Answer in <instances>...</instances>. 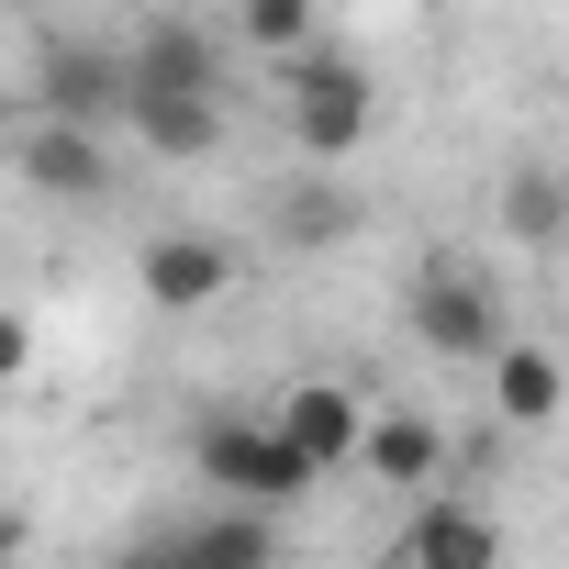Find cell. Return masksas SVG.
Returning a JSON list of instances; mask_svg holds the SVG:
<instances>
[{"label": "cell", "instance_id": "cell-18", "mask_svg": "<svg viewBox=\"0 0 569 569\" xmlns=\"http://www.w3.org/2000/svg\"><path fill=\"white\" fill-rule=\"evenodd\" d=\"M23 558V513H0V569H12Z\"/></svg>", "mask_w": 569, "mask_h": 569}, {"label": "cell", "instance_id": "cell-4", "mask_svg": "<svg viewBox=\"0 0 569 569\" xmlns=\"http://www.w3.org/2000/svg\"><path fill=\"white\" fill-rule=\"evenodd\" d=\"M34 101H46V123H68V134H101V123H123V101H134V68H123V46L46 34V57H34Z\"/></svg>", "mask_w": 569, "mask_h": 569}, {"label": "cell", "instance_id": "cell-9", "mask_svg": "<svg viewBox=\"0 0 569 569\" xmlns=\"http://www.w3.org/2000/svg\"><path fill=\"white\" fill-rule=\"evenodd\" d=\"M358 469L380 480V491H436V469H447V425L436 413H369V436H358Z\"/></svg>", "mask_w": 569, "mask_h": 569}, {"label": "cell", "instance_id": "cell-20", "mask_svg": "<svg viewBox=\"0 0 569 569\" xmlns=\"http://www.w3.org/2000/svg\"><path fill=\"white\" fill-rule=\"evenodd\" d=\"M0 168H12V134H0Z\"/></svg>", "mask_w": 569, "mask_h": 569}, {"label": "cell", "instance_id": "cell-16", "mask_svg": "<svg viewBox=\"0 0 569 569\" xmlns=\"http://www.w3.org/2000/svg\"><path fill=\"white\" fill-rule=\"evenodd\" d=\"M246 46L257 57H313V12L302 0H246Z\"/></svg>", "mask_w": 569, "mask_h": 569}, {"label": "cell", "instance_id": "cell-6", "mask_svg": "<svg viewBox=\"0 0 569 569\" xmlns=\"http://www.w3.org/2000/svg\"><path fill=\"white\" fill-rule=\"evenodd\" d=\"M134 279H146V302L157 313H212L234 279H246V257L223 246V234H201V223H179V234H146V257H134Z\"/></svg>", "mask_w": 569, "mask_h": 569}, {"label": "cell", "instance_id": "cell-2", "mask_svg": "<svg viewBox=\"0 0 569 569\" xmlns=\"http://www.w3.org/2000/svg\"><path fill=\"white\" fill-rule=\"evenodd\" d=\"M369 112H380V90H369L358 57H336V46L291 57V146H302L313 168H347V157L369 146Z\"/></svg>", "mask_w": 569, "mask_h": 569}, {"label": "cell", "instance_id": "cell-13", "mask_svg": "<svg viewBox=\"0 0 569 569\" xmlns=\"http://www.w3.org/2000/svg\"><path fill=\"white\" fill-rule=\"evenodd\" d=\"M123 123H134V146L146 157H168V168H190V157H212L223 146V101H123Z\"/></svg>", "mask_w": 569, "mask_h": 569}, {"label": "cell", "instance_id": "cell-17", "mask_svg": "<svg viewBox=\"0 0 569 569\" xmlns=\"http://www.w3.org/2000/svg\"><path fill=\"white\" fill-rule=\"evenodd\" d=\"M23 369H34V325H23V313H0V391H12Z\"/></svg>", "mask_w": 569, "mask_h": 569}, {"label": "cell", "instance_id": "cell-3", "mask_svg": "<svg viewBox=\"0 0 569 569\" xmlns=\"http://www.w3.org/2000/svg\"><path fill=\"white\" fill-rule=\"evenodd\" d=\"M402 313H413V347L425 358H480V369L502 358V291H491L469 257H425Z\"/></svg>", "mask_w": 569, "mask_h": 569}, {"label": "cell", "instance_id": "cell-1", "mask_svg": "<svg viewBox=\"0 0 569 569\" xmlns=\"http://www.w3.org/2000/svg\"><path fill=\"white\" fill-rule=\"evenodd\" d=\"M190 469H201L212 502H234V513H291V502L313 491V469L279 447V425H257V413H201V425H190Z\"/></svg>", "mask_w": 569, "mask_h": 569}, {"label": "cell", "instance_id": "cell-10", "mask_svg": "<svg viewBox=\"0 0 569 569\" xmlns=\"http://www.w3.org/2000/svg\"><path fill=\"white\" fill-rule=\"evenodd\" d=\"M12 168H23L46 201H101V190H112V146H101V134H68V123H34V134L12 146Z\"/></svg>", "mask_w": 569, "mask_h": 569}, {"label": "cell", "instance_id": "cell-8", "mask_svg": "<svg viewBox=\"0 0 569 569\" xmlns=\"http://www.w3.org/2000/svg\"><path fill=\"white\" fill-rule=\"evenodd\" d=\"M402 569H502V525L458 491H425L402 525Z\"/></svg>", "mask_w": 569, "mask_h": 569}, {"label": "cell", "instance_id": "cell-11", "mask_svg": "<svg viewBox=\"0 0 569 569\" xmlns=\"http://www.w3.org/2000/svg\"><path fill=\"white\" fill-rule=\"evenodd\" d=\"M168 569H279V536H268V513L212 502V513H190L168 536Z\"/></svg>", "mask_w": 569, "mask_h": 569}, {"label": "cell", "instance_id": "cell-19", "mask_svg": "<svg viewBox=\"0 0 569 569\" xmlns=\"http://www.w3.org/2000/svg\"><path fill=\"white\" fill-rule=\"evenodd\" d=\"M112 569H168V547H134V558H112Z\"/></svg>", "mask_w": 569, "mask_h": 569}, {"label": "cell", "instance_id": "cell-12", "mask_svg": "<svg viewBox=\"0 0 569 569\" xmlns=\"http://www.w3.org/2000/svg\"><path fill=\"white\" fill-rule=\"evenodd\" d=\"M558 402H569V369H558L547 347L502 336V358H491V413H502L513 436H536V425H558Z\"/></svg>", "mask_w": 569, "mask_h": 569}, {"label": "cell", "instance_id": "cell-15", "mask_svg": "<svg viewBox=\"0 0 569 569\" xmlns=\"http://www.w3.org/2000/svg\"><path fill=\"white\" fill-rule=\"evenodd\" d=\"M347 223H358V201L336 190V179H291V190H279V246H347Z\"/></svg>", "mask_w": 569, "mask_h": 569}, {"label": "cell", "instance_id": "cell-5", "mask_svg": "<svg viewBox=\"0 0 569 569\" xmlns=\"http://www.w3.org/2000/svg\"><path fill=\"white\" fill-rule=\"evenodd\" d=\"M123 68H134L146 101H223V34L190 23V12H157V23L123 46Z\"/></svg>", "mask_w": 569, "mask_h": 569}, {"label": "cell", "instance_id": "cell-7", "mask_svg": "<svg viewBox=\"0 0 569 569\" xmlns=\"http://www.w3.org/2000/svg\"><path fill=\"white\" fill-rule=\"evenodd\" d=\"M268 425H279V447H291V458H302V469L325 480V469H358V436H369V402H358L347 380H302L291 402L268 413Z\"/></svg>", "mask_w": 569, "mask_h": 569}, {"label": "cell", "instance_id": "cell-14", "mask_svg": "<svg viewBox=\"0 0 569 569\" xmlns=\"http://www.w3.org/2000/svg\"><path fill=\"white\" fill-rule=\"evenodd\" d=\"M502 234L536 246V257L569 246V179H558V168H513V179H502Z\"/></svg>", "mask_w": 569, "mask_h": 569}]
</instances>
